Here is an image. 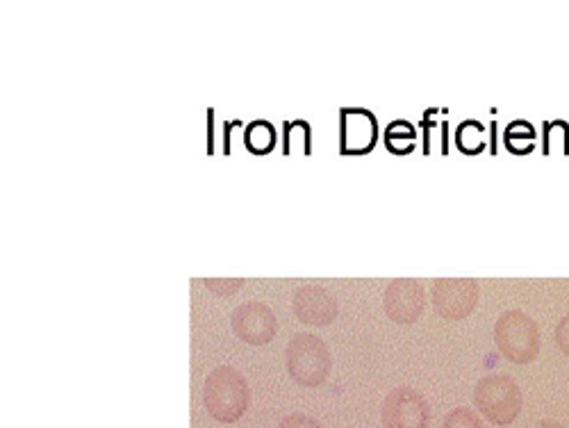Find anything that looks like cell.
<instances>
[{
    "label": "cell",
    "mask_w": 569,
    "mask_h": 428,
    "mask_svg": "<svg viewBox=\"0 0 569 428\" xmlns=\"http://www.w3.org/2000/svg\"><path fill=\"white\" fill-rule=\"evenodd\" d=\"M251 403V388L242 372L235 367L212 369L203 383V406L212 419L221 424H233L242 419Z\"/></svg>",
    "instance_id": "1"
},
{
    "label": "cell",
    "mask_w": 569,
    "mask_h": 428,
    "mask_svg": "<svg viewBox=\"0 0 569 428\" xmlns=\"http://www.w3.org/2000/svg\"><path fill=\"white\" fill-rule=\"evenodd\" d=\"M287 374L301 388H317L333 369V356L328 344L317 335H294L285 349Z\"/></svg>",
    "instance_id": "2"
},
{
    "label": "cell",
    "mask_w": 569,
    "mask_h": 428,
    "mask_svg": "<svg viewBox=\"0 0 569 428\" xmlns=\"http://www.w3.org/2000/svg\"><path fill=\"white\" fill-rule=\"evenodd\" d=\"M499 353L515 365H529L540 353V333L535 321L522 310H508L494 324Z\"/></svg>",
    "instance_id": "3"
},
{
    "label": "cell",
    "mask_w": 569,
    "mask_h": 428,
    "mask_svg": "<svg viewBox=\"0 0 569 428\" xmlns=\"http://www.w3.org/2000/svg\"><path fill=\"white\" fill-rule=\"evenodd\" d=\"M474 403L494 426H508L522 413V390L510 376L488 374L476 383Z\"/></svg>",
    "instance_id": "4"
},
{
    "label": "cell",
    "mask_w": 569,
    "mask_h": 428,
    "mask_svg": "<svg viewBox=\"0 0 569 428\" xmlns=\"http://www.w3.org/2000/svg\"><path fill=\"white\" fill-rule=\"evenodd\" d=\"M478 306V285L472 278H440L433 283V308L447 321H463Z\"/></svg>",
    "instance_id": "5"
},
{
    "label": "cell",
    "mask_w": 569,
    "mask_h": 428,
    "mask_svg": "<svg viewBox=\"0 0 569 428\" xmlns=\"http://www.w3.org/2000/svg\"><path fill=\"white\" fill-rule=\"evenodd\" d=\"M230 326L239 340L251 347H265L278 333V319L267 303L246 301L230 315Z\"/></svg>",
    "instance_id": "6"
},
{
    "label": "cell",
    "mask_w": 569,
    "mask_h": 428,
    "mask_svg": "<svg viewBox=\"0 0 569 428\" xmlns=\"http://www.w3.org/2000/svg\"><path fill=\"white\" fill-rule=\"evenodd\" d=\"M381 417L385 428H428L431 408L419 392L397 388L385 397Z\"/></svg>",
    "instance_id": "7"
},
{
    "label": "cell",
    "mask_w": 569,
    "mask_h": 428,
    "mask_svg": "<svg viewBox=\"0 0 569 428\" xmlns=\"http://www.w3.org/2000/svg\"><path fill=\"white\" fill-rule=\"evenodd\" d=\"M383 306L387 317L397 324H415L426 308L424 285L412 278H397L387 285Z\"/></svg>",
    "instance_id": "8"
},
{
    "label": "cell",
    "mask_w": 569,
    "mask_h": 428,
    "mask_svg": "<svg viewBox=\"0 0 569 428\" xmlns=\"http://www.w3.org/2000/svg\"><path fill=\"white\" fill-rule=\"evenodd\" d=\"M294 315L305 326H328L337 319V301L324 285L305 283L294 292Z\"/></svg>",
    "instance_id": "9"
},
{
    "label": "cell",
    "mask_w": 569,
    "mask_h": 428,
    "mask_svg": "<svg viewBox=\"0 0 569 428\" xmlns=\"http://www.w3.org/2000/svg\"><path fill=\"white\" fill-rule=\"evenodd\" d=\"M376 137L378 123L369 110H342V153H367L374 148Z\"/></svg>",
    "instance_id": "10"
},
{
    "label": "cell",
    "mask_w": 569,
    "mask_h": 428,
    "mask_svg": "<svg viewBox=\"0 0 569 428\" xmlns=\"http://www.w3.org/2000/svg\"><path fill=\"white\" fill-rule=\"evenodd\" d=\"M244 144L255 155H265L274 151L276 146V128L269 121H253L244 133Z\"/></svg>",
    "instance_id": "11"
},
{
    "label": "cell",
    "mask_w": 569,
    "mask_h": 428,
    "mask_svg": "<svg viewBox=\"0 0 569 428\" xmlns=\"http://www.w3.org/2000/svg\"><path fill=\"white\" fill-rule=\"evenodd\" d=\"M456 144L463 153L476 155L485 148V128L483 123H478L474 119H469L465 123H460L458 133H456Z\"/></svg>",
    "instance_id": "12"
},
{
    "label": "cell",
    "mask_w": 569,
    "mask_h": 428,
    "mask_svg": "<svg viewBox=\"0 0 569 428\" xmlns=\"http://www.w3.org/2000/svg\"><path fill=\"white\" fill-rule=\"evenodd\" d=\"M385 144L392 153H397V155L410 153L412 148H415V128H412L406 121L390 123L385 133Z\"/></svg>",
    "instance_id": "13"
},
{
    "label": "cell",
    "mask_w": 569,
    "mask_h": 428,
    "mask_svg": "<svg viewBox=\"0 0 569 428\" xmlns=\"http://www.w3.org/2000/svg\"><path fill=\"white\" fill-rule=\"evenodd\" d=\"M535 144V130L529 121H515L506 130V146L510 153L524 155L529 153Z\"/></svg>",
    "instance_id": "14"
},
{
    "label": "cell",
    "mask_w": 569,
    "mask_h": 428,
    "mask_svg": "<svg viewBox=\"0 0 569 428\" xmlns=\"http://www.w3.org/2000/svg\"><path fill=\"white\" fill-rule=\"evenodd\" d=\"M444 428H485V424L478 419L474 410L456 408L444 419Z\"/></svg>",
    "instance_id": "15"
},
{
    "label": "cell",
    "mask_w": 569,
    "mask_h": 428,
    "mask_svg": "<svg viewBox=\"0 0 569 428\" xmlns=\"http://www.w3.org/2000/svg\"><path fill=\"white\" fill-rule=\"evenodd\" d=\"M203 285H205V290H210L212 294L230 296V294H235L237 290H242L244 281L242 278H233V281H217V278H205Z\"/></svg>",
    "instance_id": "16"
},
{
    "label": "cell",
    "mask_w": 569,
    "mask_h": 428,
    "mask_svg": "<svg viewBox=\"0 0 569 428\" xmlns=\"http://www.w3.org/2000/svg\"><path fill=\"white\" fill-rule=\"evenodd\" d=\"M278 428H324V426L310 415H290L278 424Z\"/></svg>",
    "instance_id": "17"
},
{
    "label": "cell",
    "mask_w": 569,
    "mask_h": 428,
    "mask_svg": "<svg viewBox=\"0 0 569 428\" xmlns=\"http://www.w3.org/2000/svg\"><path fill=\"white\" fill-rule=\"evenodd\" d=\"M556 342H558L560 351H563L565 356H569V315L560 319V324L556 328Z\"/></svg>",
    "instance_id": "18"
},
{
    "label": "cell",
    "mask_w": 569,
    "mask_h": 428,
    "mask_svg": "<svg viewBox=\"0 0 569 428\" xmlns=\"http://www.w3.org/2000/svg\"><path fill=\"white\" fill-rule=\"evenodd\" d=\"M538 428H565V426H560V424H556V422H542V424H538Z\"/></svg>",
    "instance_id": "19"
}]
</instances>
